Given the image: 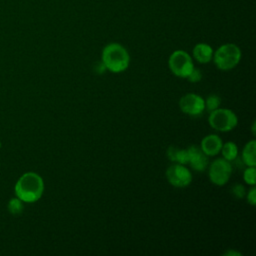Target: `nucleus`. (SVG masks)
I'll return each instance as SVG.
<instances>
[{
	"instance_id": "nucleus-1",
	"label": "nucleus",
	"mask_w": 256,
	"mask_h": 256,
	"mask_svg": "<svg viewBox=\"0 0 256 256\" xmlns=\"http://www.w3.org/2000/svg\"><path fill=\"white\" fill-rule=\"evenodd\" d=\"M14 192L24 203H35L44 193V181L38 173L26 172L16 181Z\"/></svg>"
},
{
	"instance_id": "nucleus-8",
	"label": "nucleus",
	"mask_w": 256,
	"mask_h": 256,
	"mask_svg": "<svg viewBox=\"0 0 256 256\" xmlns=\"http://www.w3.org/2000/svg\"><path fill=\"white\" fill-rule=\"evenodd\" d=\"M179 108L186 115L199 116L205 110L204 98L196 93H187L180 98Z\"/></svg>"
},
{
	"instance_id": "nucleus-3",
	"label": "nucleus",
	"mask_w": 256,
	"mask_h": 256,
	"mask_svg": "<svg viewBox=\"0 0 256 256\" xmlns=\"http://www.w3.org/2000/svg\"><path fill=\"white\" fill-rule=\"evenodd\" d=\"M242 57L241 49L233 43H226L217 48L213 53V62L215 66L223 71L235 68Z\"/></svg>"
},
{
	"instance_id": "nucleus-9",
	"label": "nucleus",
	"mask_w": 256,
	"mask_h": 256,
	"mask_svg": "<svg viewBox=\"0 0 256 256\" xmlns=\"http://www.w3.org/2000/svg\"><path fill=\"white\" fill-rule=\"evenodd\" d=\"M188 162L187 164L197 172H203L206 170L209 161L208 156L201 150L199 146L191 145L187 148Z\"/></svg>"
},
{
	"instance_id": "nucleus-5",
	"label": "nucleus",
	"mask_w": 256,
	"mask_h": 256,
	"mask_svg": "<svg viewBox=\"0 0 256 256\" xmlns=\"http://www.w3.org/2000/svg\"><path fill=\"white\" fill-rule=\"evenodd\" d=\"M168 67L173 75L179 78H187L194 69L192 57L184 50H175L168 59Z\"/></svg>"
},
{
	"instance_id": "nucleus-23",
	"label": "nucleus",
	"mask_w": 256,
	"mask_h": 256,
	"mask_svg": "<svg viewBox=\"0 0 256 256\" xmlns=\"http://www.w3.org/2000/svg\"><path fill=\"white\" fill-rule=\"evenodd\" d=\"M251 129H252V133H253V135H255V121L253 122V124H252V127H251Z\"/></svg>"
},
{
	"instance_id": "nucleus-21",
	"label": "nucleus",
	"mask_w": 256,
	"mask_h": 256,
	"mask_svg": "<svg viewBox=\"0 0 256 256\" xmlns=\"http://www.w3.org/2000/svg\"><path fill=\"white\" fill-rule=\"evenodd\" d=\"M94 71H95L96 73H98V74H102L104 71H106V68H105V66L103 65V63L100 61V62H98V63H95V65H94Z\"/></svg>"
},
{
	"instance_id": "nucleus-12",
	"label": "nucleus",
	"mask_w": 256,
	"mask_h": 256,
	"mask_svg": "<svg viewBox=\"0 0 256 256\" xmlns=\"http://www.w3.org/2000/svg\"><path fill=\"white\" fill-rule=\"evenodd\" d=\"M255 150H256V141L253 139L245 144L242 149V161L246 166H255L256 158H255Z\"/></svg>"
},
{
	"instance_id": "nucleus-7",
	"label": "nucleus",
	"mask_w": 256,
	"mask_h": 256,
	"mask_svg": "<svg viewBox=\"0 0 256 256\" xmlns=\"http://www.w3.org/2000/svg\"><path fill=\"white\" fill-rule=\"evenodd\" d=\"M167 181L176 188H184L192 182V173L189 168L183 164L173 163L165 172Z\"/></svg>"
},
{
	"instance_id": "nucleus-20",
	"label": "nucleus",
	"mask_w": 256,
	"mask_h": 256,
	"mask_svg": "<svg viewBox=\"0 0 256 256\" xmlns=\"http://www.w3.org/2000/svg\"><path fill=\"white\" fill-rule=\"evenodd\" d=\"M246 199H247V202L251 206H254L256 204V188H255V186H252L249 189V191L246 193Z\"/></svg>"
},
{
	"instance_id": "nucleus-4",
	"label": "nucleus",
	"mask_w": 256,
	"mask_h": 256,
	"mask_svg": "<svg viewBox=\"0 0 256 256\" xmlns=\"http://www.w3.org/2000/svg\"><path fill=\"white\" fill-rule=\"evenodd\" d=\"M208 123L216 131L229 132L238 124V117L232 110L228 108H217L210 111Z\"/></svg>"
},
{
	"instance_id": "nucleus-16",
	"label": "nucleus",
	"mask_w": 256,
	"mask_h": 256,
	"mask_svg": "<svg viewBox=\"0 0 256 256\" xmlns=\"http://www.w3.org/2000/svg\"><path fill=\"white\" fill-rule=\"evenodd\" d=\"M204 103H205V109H207L209 111H213L220 107L221 99L218 95L211 94L206 99H204Z\"/></svg>"
},
{
	"instance_id": "nucleus-19",
	"label": "nucleus",
	"mask_w": 256,
	"mask_h": 256,
	"mask_svg": "<svg viewBox=\"0 0 256 256\" xmlns=\"http://www.w3.org/2000/svg\"><path fill=\"white\" fill-rule=\"evenodd\" d=\"M187 79L189 82H192V83H197L199 81L202 80V73L199 69L195 68L191 71V73L187 76Z\"/></svg>"
},
{
	"instance_id": "nucleus-13",
	"label": "nucleus",
	"mask_w": 256,
	"mask_h": 256,
	"mask_svg": "<svg viewBox=\"0 0 256 256\" xmlns=\"http://www.w3.org/2000/svg\"><path fill=\"white\" fill-rule=\"evenodd\" d=\"M167 157L173 162L186 165L188 162L187 149H181L176 146H169L167 149Z\"/></svg>"
},
{
	"instance_id": "nucleus-15",
	"label": "nucleus",
	"mask_w": 256,
	"mask_h": 256,
	"mask_svg": "<svg viewBox=\"0 0 256 256\" xmlns=\"http://www.w3.org/2000/svg\"><path fill=\"white\" fill-rule=\"evenodd\" d=\"M23 204H24V202L21 201L18 197H14L8 201L7 209L9 211V213L12 215H19L22 213V211L24 209Z\"/></svg>"
},
{
	"instance_id": "nucleus-18",
	"label": "nucleus",
	"mask_w": 256,
	"mask_h": 256,
	"mask_svg": "<svg viewBox=\"0 0 256 256\" xmlns=\"http://www.w3.org/2000/svg\"><path fill=\"white\" fill-rule=\"evenodd\" d=\"M231 191H232V194H233L236 198H238V199H241V198H243V197L246 195L245 187H244L242 184H239V183H236V184L232 187Z\"/></svg>"
},
{
	"instance_id": "nucleus-24",
	"label": "nucleus",
	"mask_w": 256,
	"mask_h": 256,
	"mask_svg": "<svg viewBox=\"0 0 256 256\" xmlns=\"http://www.w3.org/2000/svg\"><path fill=\"white\" fill-rule=\"evenodd\" d=\"M0 149H1V141H0Z\"/></svg>"
},
{
	"instance_id": "nucleus-14",
	"label": "nucleus",
	"mask_w": 256,
	"mask_h": 256,
	"mask_svg": "<svg viewBox=\"0 0 256 256\" xmlns=\"http://www.w3.org/2000/svg\"><path fill=\"white\" fill-rule=\"evenodd\" d=\"M220 152L224 159L231 162L234 161L238 156V147L234 142L228 141L222 144Z\"/></svg>"
},
{
	"instance_id": "nucleus-6",
	"label": "nucleus",
	"mask_w": 256,
	"mask_h": 256,
	"mask_svg": "<svg viewBox=\"0 0 256 256\" xmlns=\"http://www.w3.org/2000/svg\"><path fill=\"white\" fill-rule=\"evenodd\" d=\"M231 173V163L224 158H217L209 164L208 177L216 186H224L229 181Z\"/></svg>"
},
{
	"instance_id": "nucleus-2",
	"label": "nucleus",
	"mask_w": 256,
	"mask_h": 256,
	"mask_svg": "<svg viewBox=\"0 0 256 256\" xmlns=\"http://www.w3.org/2000/svg\"><path fill=\"white\" fill-rule=\"evenodd\" d=\"M101 62L106 70L113 73H120L128 68L130 55L123 45L117 42H111L102 49Z\"/></svg>"
},
{
	"instance_id": "nucleus-17",
	"label": "nucleus",
	"mask_w": 256,
	"mask_h": 256,
	"mask_svg": "<svg viewBox=\"0 0 256 256\" xmlns=\"http://www.w3.org/2000/svg\"><path fill=\"white\" fill-rule=\"evenodd\" d=\"M255 176H256L255 166H247V168L243 172L244 182L250 186H255Z\"/></svg>"
},
{
	"instance_id": "nucleus-10",
	"label": "nucleus",
	"mask_w": 256,
	"mask_h": 256,
	"mask_svg": "<svg viewBox=\"0 0 256 256\" xmlns=\"http://www.w3.org/2000/svg\"><path fill=\"white\" fill-rule=\"evenodd\" d=\"M222 144L223 141L217 134H209L201 140L199 147L208 157H212L220 153Z\"/></svg>"
},
{
	"instance_id": "nucleus-11",
	"label": "nucleus",
	"mask_w": 256,
	"mask_h": 256,
	"mask_svg": "<svg viewBox=\"0 0 256 256\" xmlns=\"http://www.w3.org/2000/svg\"><path fill=\"white\" fill-rule=\"evenodd\" d=\"M213 53L214 51L212 47L207 43H197L192 50L193 58L201 64L210 62L213 58Z\"/></svg>"
},
{
	"instance_id": "nucleus-22",
	"label": "nucleus",
	"mask_w": 256,
	"mask_h": 256,
	"mask_svg": "<svg viewBox=\"0 0 256 256\" xmlns=\"http://www.w3.org/2000/svg\"><path fill=\"white\" fill-rule=\"evenodd\" d=\"M224 255H236V256H239V255H241V253H240V252H235V251L228 250L227 252L224 253Z\"/></svg>"
}]
</instances>
